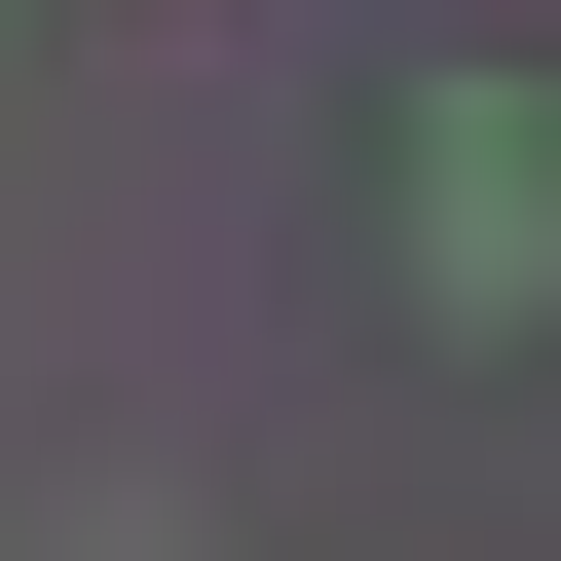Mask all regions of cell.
Wrapping results in <instances>:
<instances>
[{"mask_svg":"<svg viewBox=\"0 0 561 561\" xmlns=\"http://www.w3.org/2000/svg\"><path fill=\"white\" fill-rule=\"evenodd\" d=\"M375 262H412V300H561V150H524V76H412V187H375Z\"/></svg>","mask_w":561,"mask_h":561,"instance_id":"1","label":"cell"}]
</instances>
